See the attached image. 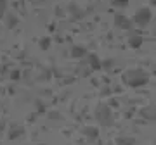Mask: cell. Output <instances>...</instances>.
Wrapping results in <instances>:
<instances>
[{
	"label": "cell",
	"instance_id": "cell-1",
	"mask_svg": "<svg viewBox=\"0 0 156 145\" xmlns=\"http://www.w3.org/2000/svg\"><path fill=\"white\" fill-rule=\"evenodd\" d=\"M125 81H127L130 86H140L147 81V74L140 69H134V71H128L125 74Z\"/></svg>",
	"mask_w": 156,
	"mask_h": 145
},
{
	"label": "cell",
	"instance_id": "cell-2",
	"mask_svg": "<svg viewBox=\"0 0 156 145\" xmlns=\"http://www.w3.org/2000/svg\"><path fill=\"white\" fill-rule=\"evenodd\" d=\"M97 119H99L102 124H111L113 123V114L111 111L108 109V107H99V111H97Z\"/></svg>",
	"mask_w": 156,
	"mask_h": 145
},
{
	"label": "cell",
	"instance_id": "cell-3",
	"mask_svg": "<svg viewBox=\"0 0 156 145\" xmlns=\"http://www.w3.org/2000/svg\"><path fill=\"white\" fill-rule=\"evenodd\" d=\"M135 22L139 24V26H144V24H147L149 22V19H151V12L146 9V7H142V9H139L137 11V14H135Z\"/></svg>",
	"mask_w": 156,
	"mask_h": 145
},
{
	"label": "cell",
	"instance_id": "cell-4",
	"mask_svg": "<svg viewBox=\"0 0 156 145\" xmlns=\"http://www.w3.org/2000/svg\"><path fill=\"white\" fill-rule=\"evenodd\" d=\"M115 22L118 24V28H122V29H128L130 26H132V22H130V19H127L125 16H116Z\"/></svg>",
	"mask_w": 156,
	"mask_h": 145
},
{
	"label": "cell",
	"instance_id": "cell-5",
	"mask_svg": "<svg viewBox=\"0 0 156 145\" xmlns=\"http://www.w3.org/2000/svg\"><path fill=\"white\" fill-rule=\"evenodd\" d=\"M140 43H142L140 36H132V38H130V45H132V47H139Z\"/></svg>",
	"mask_w": 156,
	"mask_h": 145
},
{
	"label": "cell",
	"instance_id": "cell-6",
	"mask_svg": "<svg viewBox=\"0 0 156 145\" xmlns=\"http://www.w3.org/2000/svg\"><path fill=\"white\" fill-rule=\"evenodd\" d=\"M111 4H113V5H120V7H125V5H127V4H128V0H111Z\"/></svg>",
	"mask_w": 156,
	"mask_h": 145
},
{
	"label": "cell",
	"instance_id": "cell-7",
	"mask_svg": "<svg viewBox=\"0 0 156 145\" xmlns=\"http://www.w3.org/2000/svg\"><path fill=\"white\" fill-rule=\"evenodd\" d=\"M73 52H75V54H73V56H76V57H82L83 56V49H73Z\"/></svg>",
	"mask_w": 156,
	"mask_h": 145
},
{
	"label": "cell",
	"instance_id": "cell-8",
	"mask_svg": "<svg viewBox=\"0 0 156 145\" xmlns=\"http://www.w3.org/2000/svg\"><path fill=\"white\" fill-rule=\"evenodd\" d=\"M4 9H5V2H4V0H0V16H2Z\"/></svg>",
	"mask_w": 156,
	"mask_h": 145
},
{
	"label": "cell",
	"instance_id": "cell-9",
	"mask_svg": "<svg viewBox=\"0 0 156 145\" xmlns=\"http://www.w3.org/2000/svg\"><path fill=\"white\" fill-rule=\"evenodd\" d=\"M151 4H153V5H156V0H151Z\"/></svg>",
	"mask_w": 156,
	"mask_h": 145
}]
</instances>
